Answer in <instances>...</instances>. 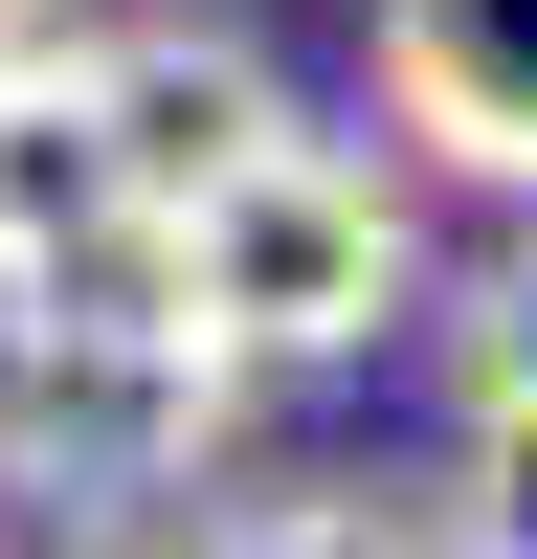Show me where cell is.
<instances>
[{
	"mask_svg": "<svg viewBox=\"0 0 537 559\" xmlns=\"http://www.w3.org/2000/svg\"><path fill=\"white\" fill-rule=\"evenodd\" d=\"M68 90H90V134H112L134 247H157V224L202 202L247 134H291V68H268L247 23H202V0H157V23H90V45H68Z\"/></svg>",
	"mask_w": 537,
	"mask_h": 559,
	"instance_id": "obj_3",
	"label": "cell"
},
{
	"mask_svg": "<svg viewBox=\"0 0 537 559\" xmlns=\"http://www.w3.org/2000/svg\"><path fill=\"white\" fill-rule=\"evenodd\" d=\"M448 381H470V403H537V202H515V247L448 292Z\"/></svg>",
	"mask_w": 537,
	"mask_h": 559,
	"instance_id": "obj_7",
	"label": "cell"
},
{
	"mask_svg": "<svg viewBox=\"0 0 537 559\" xmlns=\"http://www.w3.org/2000/svg\"><path fill=\"white\" fill-rule=\"evenodd\" d=\"M90 269H134V202H112V134H90L68 45H23V68H0V313L90 292Z\"/></svg>",
	"mask_w": 537,
	"mask_h": 559,
	"instance_id": "obj_5",
	"label": "cell"
},
{
	"mask_svg": "<svg viewBox=\"0 0 537 559\" xmlns=\"http://www.w3.org/2000/svg\"><path fill=\"white\" fill-rule=\"evenodd\" d=\"M224 448H247V358L179 336L157 269H90V292H23L0 313V492L68 537L157 515V492H202Z\"/></svg>",
	"mask_w": 537,
	"mask_h": 559,
	"instance_id": "obj_2",
	"label": "cell"
},
{
	"mask_svg": "<svg viewBox=\"0 0 537 559\" xmlns=\"http://www.w3.org/2000/svg\"><path fill=\"white\" fill-rule=\"evenodd\" d=\"M202 559H426V515H381V492H247Z\"/></svg>",
	"mask_w": 537,
	"mask_h": 559,
	"instance_id": "obj_8",
	"label": "cell"
},
{
	"mask_svg": "<svg viewBox=\"0 0 537 559\" xmlns=\"http://www.w3.org/2000/svg\"><path fill=\"white\" fill-rule=\"evenodd\" d=\"M426 559H537V403H470V448H448V515Z\"/></svg>",
	"mask_w": 537,
	"mask_h": 559,
	"instance_id": "obj_6",
	"label": "cell"
},
{
	"mask_svg": "<svg viewBox=\"0 0 537 559\" xmlns=\"http://www.w3.org/2000/svg\"><path fill=\"white\" fill-rule=\"evenodd\" d=\"M45 23H68V0H0V68H23V45H45Z\"/></svg>",
	"mask_w": 537,
	"mask_h": 559,
	"instance_id": "obj_9",
	"label": "cell"
},
{
	"mask_svg": "<svg viewBox=\"0 0 537 559\" xmlns=\"http://www.w3.org/2000/svg\"><path fill=\"white\" fill-rule=\"evenodd\" d=\"M157 313L179 336H224L247 381H313V358H381L403 313H426V224H403V179L358 157V134H247V157L202 179V202L157 224Z\"/></svg>",
	"mask_w": 537,
	"mask_h": 559,
	"instance_id": "obj_1",
	"label": "cell"
},
{
	"mask_svg": "<svg viewBox=\"0 0 537 559\" xmlns=\"http://www.w3.org/2000/svg\"><path fill=\"white\" fill-rule=\"evenodd\" d=\"M381 134H426L470 202H537V0H381Z\"/></svg>",
	"mask_w": 537,
	"mask_h": 559,
	"instance_id": "obj_4",
	"label": "cell"
}]
</instances>
